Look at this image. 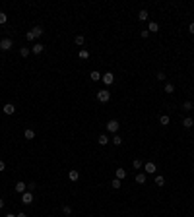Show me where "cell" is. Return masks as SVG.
Returning a JSON list of instances; mask_svg holds the SVG:
<instances>
[{"mask_svg":"<svg viewBox=\"0 0 194 217\" xmlns=\"http://www.w3.org/2000/svg\"><path fill=\"white\" fill-rule=\"evenodd\" d=\"M23 136H25V140H33V138H35V130L27 128L25 132H23Z\"/></svg>","mask_w":194,"mask_h":217,"instance_id":"18","label":"cell"},{"mask_svg":"<svg viewBox=\"0 0 194 217\" xmlns=\"http://www.w3.org/2000/svg\"><path fill=\"white\" fill-rule=\"evenodd\" d=\"M97 144L99 145H107L109 144V136H107V134H101V136L97 138Z\"/></svg>","mask_w":194,"mask_h":217,"instance_id":"13","label":"cell"},{"mask_svg":"<svg viewBox=\"0 0 194 217\" xmlns=\"http://www.w3.org/2000/svg\"><path fill=\"white\" fill-rule=\"evenodd\" d=\"M138 19H140V22H148V19H150L148 10H140V12H138Z\"/></svg>","mask_w":194,"mask_h":217,"instance_id":"9","label":"cell"},{"mask_svg":"<svg viewBox=\"0 0 194 217\" xmlns=\"http://www.w3.org/2000/svg\"><path fill=\"white\" fill-rule=\"evenodd\" d=\"M148 31H150V33H157V31H159V23H157V22H150Z\"/></svg>","mask_w":194,"mask_h":217,"instance_id":"10","label":"cell"},{"mask_svg":"<svg viewBox=\"0 0 194 217\" xmlns=\"http://www.w3.org/2000/svg\"><path fill=\"white\" fill-rule=\"evenodd\" d=\"M115 178H118V180H122V178H126V171L122 169H117V173H115Z\"/></svg>","mask_w":194,"mask_h":217,"instance_id":"14","label":"cell"},{"mask_svg":"<svg viewBox=\"0 0 194 217\" xmlns=\"http://www.w3.org/2000/svg\"><path fill=\"white\" fill-rule=\"evenodd\" d=\"M16 217H27V215H25V213H23V211H19V213H18V215H16Z\"/></svg>","mask_w":194,"mask_h":217,"instance_id":"37","label":"cell"},{"mask_svg":"<svg viewBox=\"0 0 194 217\" xmlns=\"http://www.w3.org/2000/svg\"><path fill=\"white\" fill-rule=\"evenodd\" d=\"M14 190L18 192V194H23V192H27V184L19 180V182H18V184H16V186H14Z\"/></svg>","mask_w":194,"mask_h":217,"instance_id":"7","label":"cell"},{"mask_svg":"<svg viewBox=\"0 0 194 217\" xmlns=\"http://www.w3.org/2000/svg\"><path fill=\"white\" fill-rule=\"evenodd\" d=\"M165 184V177H161V174H155V186H163Z\"/></svg>","mask_w":194,"mask_h":217,"instance_id":"22","label":"cell"},{"mask_svg":"<svg viewBox=\"0 0 194 217\" xmlns=\"http://www.w3.org/2000/svg\"><path fill=\"white\" fill-rule=\"evenodd\" d=\"M192 109H194L192 101H184V103H183V110H192Z\"/></svg>","mask_w":194,"mask_h":217,"instance_id":"25","label":"cell"},{"mask_svg":"<svg viewBox=\"0 0 194 217\" xmlns=\"http://www.w3.org/2000/svg\"><path fill=\"white\" fill-rule=\"evenodd\" d=\"M68 178H70L72 182H76L78 178H80V173H78V171H70V173H68Z\"/></svg>","mask_w":194,"mask_h":217,"instance_id":"17","label":"cell"},{"mask_svg":"<svg viewBox=\"0 0 194 217\" xmlns=\"http://www.w3.org/2000/svg\"><path fill=\"white\" fill-rule=\"evenodd\" d=\"M4 169H6V165H4V161H0V173H2Z\"/></svg>","mask_w":194,"mask_h":217,"instance_id":"36","label":"cell"},{"mask_svg":"<svg viewBox=\"0 0 194 217\" xmlns=\"http://www.w3.org/2000/svg\"><path fill=\"white\" fill-rule=\"evenodd\" d=\"M25 39H27V41H35V35H33V31H27V33H25Z\"/></svg>","mask_w":194,"mask_h":217,"instance_id":"31","label":"cell"},{"mask_svg":"<svg viewBox=\"0 0 194 217\" xmlns=\"http://www.w3.org/2000/svg\"><path fill=\"white\" fill-rule=\"evenodd\" d=\"M12 45H14V43H12V39H10V37H4V39L0 41V48H2V51H10V48H12Z\"/></svg>","mask_w":194,"mask_h":217,"instance_id":"3","label":"cell"},{"mask_svg":"<svg viewBox=\"0 0 194 217\" xmlns=\"http://www.w3.org/2000/svg\"><path fill=\"white\" fill-rule=\"evenodd\" d=\"M144 169H146V173L148 174H155V171H157V167H155V163H146V165H144Z\"/></svg>","mask_w":194,"mask_h":217,"instance_id":"6","label":"cell"},{"mask_svg":"<svg viewBox=\"0 0 194 217\" xmlns=\"http://www.w3.org/2000/svg\"><path fill=\"white\" fill-rule=\"evenodd\" d=\"M43 51H45V45H41V43H35L31 47V52H33V54H41Z\"/></svg>","mask_w":194,"mask_h":217,"instance_id":"8","label":"cell"},{"mask_svg":"<svg viewBox=\"0 0 194 217\" xmlns=\"http://www.w3.org/2000/svg\"><path fill=\"white\" fill-rule=\"evenodd\" d=\"M29 52H31V48H27V47H22V48H19V54H22L23 58H27V56H29Z\"/></svg>","mask_w":194,"mask_h":217,"instance_id":"23","label":"cell"},{"mask_svg":"<svg viewBox=\"0 0 194 217\" xmlns=\"http://www.w3.org/2000/svg\"><path fill=\"white\" fill-rule=\"evenodd\" d=\"M183 126H184V128H192V126H194V120H192L190 116H187V118L183 120Z\"/></svg>","mask_w":194,"mask_h":217,"instance_id":"19","label":"cell"},{"mask_svg":"<svg viewBox=\"0 0 194 217\" xmlns=\"http://www.w3.org/2000/svg\"><path fill=\"white\" fill-rule=\"evenodd\" d=\"M109 99H111V93L107 91V89L97 91V101H99V103H109Z\"/></svg>","mask_w":194,"mask_h":217,"instance_id":"1","label":"cell"},{"mask_svg":"<svg viewBox=\"0 0 194 217\" xmlns=\"http://www.w3.org/2000/svg\"><path fill=\"white\" fill-rule=\"evenodd\" d=\"M136 182H138V184H146V174L138 173V174H136Z\"/></svg>","mask_w":194,"mask_h":217,"instance_id":"21","label":"cell"},{"mask_svg":"<svg viewBox=\"0 0 194 217\" xmlns=\"http://www.w3.org/2000/svg\"><path fill=\"white\" fill-rule=\"evenodd\" d=\"M175 91V85L173 84H165V93H173Z\"/></svg>","mask_w":194,"mask_h":217,"instance_id":"28","label":"cell"},{"mask_svg":"<svg viewBox=\"0 0 194 217\" xmlns=\"http://www.w3.org/2000/svg\"><path fill=\"white\" fill-rule=\"evenodd\" d=\"M84 41H85L84 35H78V37H76V45H84Z\"/></svg>","mask_w":194,"mask_h":217,"instance_id":"32","label":"cell"},{"mask_svg":"<svg viewBox=\"0 0 194 217\" xmlns=\"http://www.w3.org/2000/svg\"><path fill=\"white\" fill-rule=\"evenodd\" d=\"M78 56H80L82 60H88L89 58V51L88 48H80V51H78Z\"/></svg>","mask_w":194,"mask_h":217,"instance_id":"12","label":"cell"},{"mask_svg":"<svg viewBox=\"0 0 194 217\" xmlns=\"http://www.w3.org/2000/svg\"><path fill=\"white\" fill-rule=\"evenodd\" d=\"M31 31H33V35H35V39H37V37H41V35H43V27H39V25H35Z\"/></svg>","mask_w":194,"mask_h":217,"instance_id":"20","label":"cell"},{"mask_svg":"<svg viewBox=\"0 0 194 217\" xmlns=\"http://www.w3.org/2000/svg\"><path fill=\"white\" fill-rule=\"evenodd\" d=\"M101 81L105 85H111L115 81V76H113V72H107V74H103V78H101Z\"/></svg>","mask_w":194,"mask_h":217,"instance_id":"4","label":"cell"},{"mask_svg":"<svg viewBox=\"0 0 194 217\" xmlns=\"http://www.w3.org/2000/svg\"><path fill=\"white\" fill-rule=\"evenodd\" d=\"M157 80L159 81H165V74L163 72H157Z\"/></svg>","mask_w":194,"mask_h":217,"instance_id":"34","label":"cell"},{"mask_svg":"<svg viewBox=\"0 0 194 217\" xmlns=\"http://www.w3.org/2000/svg\"><path fill=\"white\" fill-rule=\"evenodd\" d=\"M169 122H171V118H169L167 114H159V124L161 126H167Z\"/></svg>","mask_w":194,"mask_h":217,"instance_id":"15","label":"cell"},{"mask_svg":"<svg viewBox=\"0 0 194 217\" xmlns=\"http://www.w3.org/2000/svg\"><path fill=\"white\" fill-rule=\"evenodd\" d=\"M2 207H4V200L0 198V210H2Z\"/></svg>","mask_w":194,"mask_h":217,"instance_id":"38","label":"cell"},{"mask_svg":"<svg viewBox=\"0 0 194 217\" xmlns=\"http://www.w3.org/2000/svg\"><path fill=\"white\" fill-rule=\"evenodd\" d=\"M8 22V16L4 14V12H0V25H2V23H6Z\"/></svg>","mask_w":194,"mask_h":217,"instance_id":"29","label":"cell"},{"mask_svg":"<svg viewBox=\"0 0 194 217\" xmlns=\"http://www.w3.org/2000/svg\"><path fill=\"white\" fill-rule=\"evenodd\" d=\"M111 186H113L115 190H118V188H121L122 184H121V180H118V178H113V182H111Z\"/></svg>","mask_w":194,"mask_h":217,"instance_id":"27","label":"cell"},{"mask_svg":"<svg viewBox=\"0 0 194 217\" xmlns=\"http://www.w3.org/2000/svg\"><path fill=\"white\" fill-rule=\"evenodd\" d=\"M148 35H150V31H148V29H144V31H140V37H142V39H146V37Z\"/></svg>","mask_w":194,"mask_h":217,"instance_id":"33","label":"cell"},{"mask_svg":"<svg viewBox=\"0 0 194 217\" xmlns=\"http://www.w3.org/2000/svg\"><path fill=\"white\" fill-rule=\"evenodd\" d=\"M132 167H134V169H142V167H144L142 159H134V161H132Z\"/></svg>","mask_w":194,"mask_h":217,"instance_id":"24","label":"cell"},{"mask_svg":"<svg viewBox=\"0 0 194 217\" xmlns=\"http://www.w3.org/2000/svg\"><path fill=\"white\" fill-rule=\"evenodd\" d=\"M89 78H91L93 81H101V78H103V74H99L97 70H93L91 74H89Z\"/></svg>","mask_w":194,"mask_h":217,"instance_id":"16","label":"cell"},{"mask_svg":"<svg viewBox=\"0 0 194 217\" xmlns=\"http://www.w3.org/2000/svg\"><path fill=\"white\" fill-rule=\"evenodd\" d=\"M118 126H121V124H118L117 120H109V122H107V132H109V134H117L118 132Z\"/></svg>","mask_w":194,"mask_h":217,"instance_id":"2","label":"cell"},{"mask_svg":"<svg viewBox=\"0 0 194 217\" xmlns=\"http://www.w3.org/2000/svg\"><path fill=\"white\" fill-rule=\"evenodd\" d=\"M31 202H33V192H23V194H22V204L29 206Z\"/></svg>","mask_w":194,"mask_h":217,"instance_id":"5","label":"cell"},{"mask_svg":"<svg viewBox=\"0 0 194 217\" xmlns=\"http://www.w3.org/2000/svg\"><path fill=\"white\" fill-rule=\"evenodd\" d=\"M188 31H190V33H192V35H194V22H192V23H190V25H188Z\"/></svg>","mask_w":194,"mask_h":217,"instance_id":"35","label":"cell"},{"mask_svg":"<svg viewBox=\"0 0 194 217\" xmlns=\"http://www.w3.org/2000/svg\"><path fill=\"white\" fill-rule=\"evenodd\" d=\"M16 113V107L12 103H6L4 105V114H14Z\"/></svg>","mask_w":194,"mask_h":217,"instance_id":"11","label":"cell"},{"mask_svg":"<svg viewBox=\"0 0 194 217\" xmlns=\"http://www.w3.org/2000/svg\"><path fill=\"white\" fill-rule=\"evenodd\" d=\"M113 144H115V145H121V144H122V138L118 136V134H115V136H113Z\"/></svg>","mask_w":194,"mask_h":217,"instance_id":"26","label":"cell"},{"mask_svg":"<svg viewBox=\"0 0 194 217\" xmlns=\"http://www.w3.org/2000/svg\"><path fill=\"white\" fill-rule=\"evenodd\" d=\"M62 213L64 215H70V213H72V207H70V206H64L62 207Z\"/></svg>","mask_w":194,"mask_h":217,"instance_id":"30","label":"cell"},{"mask_svg":"<svg viewBox=\"0 0 194 217\" xmlns=\"http://www.w3.org/2000/svg\"><path fill=\"white\" fill-rule=\"evenodd\" d=\"M6 217H16V215H14V213H8V215H6Z\"/></svg>","mask_w":194,"mask_h":217,"instance_id":"39","label":"cell"}]
</instances>
